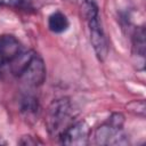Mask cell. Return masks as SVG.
Wrapping results in <instances>:
<instances>
[{
  "label": "cell",
  "mask_w": 146,
  "mask_h": 146,
  "mask_svg": "<svg viewBox=\"0 0 146 146\" xmlns=\"http://www.w3.org/2000/svg\"><path fill=\"white\" fill-rule=\"evenodd\" d=\"M70 26L68 18L62 11H55L48 17V27L54 33H63Z\"/></svg>",
  "instance_id": "cell-8"
},
{
  "label": "cell",
  "mask_w": 146,
  "mask_h": 146,
  "mask_svg": "<svg viewBox=\"0 0 146 146\" xmlns=\"http://www.w3.org/2000/svg\"><path fill=\"white\" fill-rule=\"evenodd\" d=\"M86 14H87V18H88L91 46H92L98 59L104 60L108 54V41H107L105 32L102 27V24L99 22L97 6L94 2H88Z\"/></svg>",
  "instance_id": "cell-3"
},
{
  "label": "cell",
  "mask_w": 146,
  "mask_h": 146,
  "mask_svg": "<svg viewBox=\"0 0 146 146\" xmlns=\"http://www.w3.org/2000/svg\"><path fill=\"white\" fill-rule=\"evenodd\" d=\"M10 70L27 87H39L46 80V66L42 58L33 51L19 52L11 62Z\"/></svg>",
  "instance_id": "cell-1"
},
{
  "label": "cell",
  "mask_w": 146,
  "mask_h": 146,
  "mask_svg": "<svg viewBox=\"0 0 146 146\" xmlns=\"http://www.w3.org/2000/svg\"><path fill=\"white\" fill-rule=\"evenodd\" d=\"M19 107H21V113L24 115L26 120H35L38 117L40 106L38 99L34 96L31 95L23 96L19 103Z\"/></svg>",
  "instance_id": "cell-7"
},
{
  "label": "cell",
  "mask_w": 146,
  "mask_h": 146,
  "mask_svg": "<svg viewBox=\"0 0 146 146\" xmlns=\"http://www.w3.org/2000/svg\"><path fill=\"white\" fill-rule=\"evenodd\" d=\"M72 113V105L68 98L54 100L47 110L46 117V124L49 133L51 136L59 137V135L70 125Z\"/></svg>",
  "instance_id": "cell-2"
},
{
  "label": "cell",
  "mask_w": 146,
  "mask_h": 146,
  "mask_svg": "<svg viewBox=\"0 0 146 146\" xmlns=\"http://www.w3.org/2000/svg\"><path fill=\"white\" fill-rule=\"evenodd\" d=\"M19 144H22V145H35V144H38V140L33 139V137H31V136H24V137H22Z\"/></svg>",
  "instance_id": "cell-11"
},
{
  "label": "cell",
  "mask_w": 146,
  "mask_h": 146,
  "mask_svg": "<svg viewBox=\"0 0 146 146\" xmlns=\"http://www.w3.org/2000/svg\"><path fill=\"white\" fill-rule=\"evenodd\" d=\"M90 136V128L86 121H78L70 124L60 135V143L70 146H83L88 144Z\"/></svg>",
  "instance_id": "cell-5"
},
{
  "label": "cell",
  "mask_w": 146,
  "mask_h": 146,
  "mask_svg": "<svg viewBox=\"0 0 146 146\" xmlns=\"http://www.w3.org/2000/svg\"><path fill=\"white\" fill-rule=\"evenodd\" d=\"M31 1L32 0H0V5L10 6V7H22L29 5Z\"/></svg>",
  "instance_id": "cell-10"
},
{
  "label": "cell",
  "mask_w": 146,
  "mask_h": 146,
  "mask_svg": "<svg viewBox=\"0 0 146 146\" xmlns=\"http://www.w3.org/2000/svg\"><path fill=\"white\" fill-rule=\"evenodd\" d=\"M124 116L121 113H114L95 132V139L100 145H124L128 143L123 132Z\"/></svg>",
  "instance_id": "cell-4"
},
{
  "label": "cell",
  "mask_w": 146,
  "mask_h": 146,
  "mask_svg": "<svg viewBox=\"0 0 146 146\" xmlns=\"http://www.w3.org/2000/svg\"><path fill=\"white\" fill-rule=\"evenodd\" d=\"M21 51V43L14 35H0V71L5 66L10 65Z\"/></svg>",
  "instance_id": "cell-6"
},
{
  "label": "cell",
  "mask_w": 146,
  "mask_h": 146,
  "mask_svg": "<svg viewBox=\"0 0 146 146\" xmlns=\"http://www.w3.org/2000/svg\"><path fill=\"white\" fill-rule=\"evenodd\" d=\"M133 51L144 62L145 57V30L139 27L133 34Z\"/></svg>",
  "instance_id": "cell-9"
}]
</instances>
